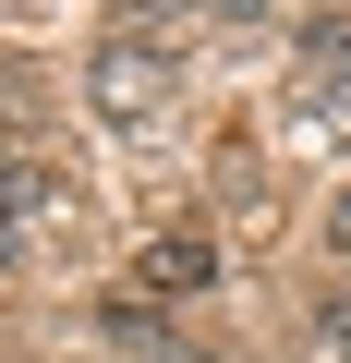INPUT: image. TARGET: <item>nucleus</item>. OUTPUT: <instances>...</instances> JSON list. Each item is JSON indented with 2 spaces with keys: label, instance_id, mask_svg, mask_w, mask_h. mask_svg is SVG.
Returning a JSON list of instances; mask_svg holds the SVG:
<instances>
[{
  "label": "nucleus",
  "instance_id": "9d476101",
  "mask_svg": "<svg viewBox=\"0 0 351 363\" xmlns=\"http://www.w3.org/2000/svg\"><path fill=\"white\" fill-rule=\"evenodd\" d=\"M0 255H13V230H0Z\"/></svg>",
  "mask_w": 351,
  "mask_h": 363
},
{
  "label": "nucleus",
  "instance_id": "1a4fd4ad",
  "mask_svg": "<svg viewBox=\"0 0 351 363\" xmlns=\"http://www.w3.org/2000/svg\"><path fill=\"white\" fill-rule=\"evenodd\" d=\"M169 363H206V351H169Z\"/></svg>",
  "mask_w": 351,
  "mask_h": 363
},
{
  "label": "nucleus",
  "instance_id": "20e7f679",
  "mask_svg": "<svg viewBox=\"0 0 351 363\" xmlns=\"http://www.w3.org/2000/svg\"><path fill=\"white\" fill-rule=\"evenodd\" d=\"M291 97H303V121L327 145H351V73H291Z\"/></svg>",
  "mask_w": 351,
  "mask_h": 363
},
{
  "label": "nucleus",
  "instance_id": "423d86ee",
  "mask_svg": "<svg viewBox=\"0 0 351 363\" xmlns=\"http://www.w3.org/2000/svg\"><path fill=\"white\" fill-rule=\"evenodd\" d=\"M218 194H230V206H267V169H255V145H230V157H218Z\"/></svg>",
  "mask_w": 351,
  "mask_h": 363
},
{
  "label": "nucleus",
  "instance_id": "f03ea898",
  "mask_svg": "<svg viewBox=\"0 0 351 363\" xmlns=\"http://www.w3.org/2000/svg\"><path fill=\"white\" fill-rule=\"evenodd\" d=\"M133 291H145V303H194V291H218V242H206V230H145Z\"/></svg>",
  "mask_w": 351,
  "mask_h": 363
},
{
  "label": "nucleus",
  "instance_id": "f257e3e1",
  "mask_svg": "<svg viewBox=\"0 0 351 363\" xmlns=\"http://www.w3.org/2000/svg\"><path fill=\"white\" fill-rule=\"evenodd\" d=\"M169 85H182V61H169V37H145V25L97 37V61H85V97H97V121H121V133H145V121L169 109Z\"/></svg>",
  "mask_w": 351,
  "mask_h": 363
},
{
  "label": "nucleus",
  "instance_id": "0eeeda50",
  "mask_svg": "<svg viewBox=\"0 0 351 363\" xmlns=\"http://www.w3.org/2000/svg\"><path fill=\"white\" fill-rule=\"evenodd\" d=\"M327 242H339V255H351V182H339V206H327Z\"/></svg>",
  "mask_w": 351,
  "mask_h": 363
},
{
  "label": "nucleus",
  "instance_id": "6e6552de",
  "mask_svg": "<svg viewBox=\"0 0 351 363\" xmlns=\"http://www.w3.org/2000/svg\"><path fill=\"white\" fill-rule=\"evenodd\" d=\"M206 13H218V25H255V13H267V0H206Z\"/></svg>",
  "mask_w": 351,
  "mask_h": 363
},
{
  "label": "nucleus",
  "instance_id": "39448f33",
  "mask_svg": "<svg viewBox=\"0 0 351 363\" xmlns=\"http://www.w3.org/2000/svg\"><path fill=\"white\" fill-rule=\"evenodd\" d=\"M303 73H351V25H339V13L303 25Z\"/></svg>",
  "mask_w": 351,
  "mask_h": 363
},
{
  "label": "nucleus",
  "instance_id": "7ed1b4c3",
  "mask_svg": "<svg viewBox=\"0 0 351 363\" xmlns=\"http://www.w3.org/2000/svg\"><path fill=\"white\" fill-rule=\"evenodd\" d=\"M49 218H61V182L37 157H0V230H49Z\"/></svg>",
  "mask_w": 351,
  "mask_h": 363
},
{
  "label": "nucleus",
  "instance_id": "9b49d317",
  "mask_svg": "<svg viewBox=\"0 0 351 363\" xmlns=\"http://www.w3.org/2000/svg\"><path fill=\"white\" fill-rule=\"evenodd\" d=\"M315 363H327V351H315Z\"/></svg>",
  "mask_w": 351,
  "mask_h": 363
}]
</instances>
